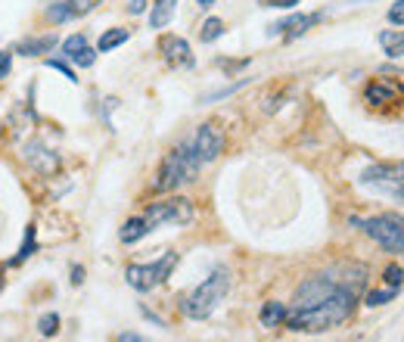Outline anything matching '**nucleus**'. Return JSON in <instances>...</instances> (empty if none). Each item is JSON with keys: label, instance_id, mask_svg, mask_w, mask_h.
Instances as JSON below:
<instances>
[{"label": "nucleus", "instance_id": "obj_1", "mask_svg": "<svg viewBox=\"0 0 404 342\" xmlns=\"http://www.w3.org/2000/svg\"><path fill=\"white\" fill-rule=\"evenodd\" d=\"M355 305H358V293H351L348 286H339L336 293L321 305L292 308L286 314V323H289V330H299V333H323L342 321H348L351 314H355Z\"/></svg>", "mask_w": 404, "mask_h": 342}, {"label": "nucleus", "instance_id": "obj_2", "mask_svg": "<svg viewBox=\"0 0 404 342\" xmlns=\"http://www.w3.org/2000/svg\"><path fill=\"white\" fill-rule=\"evenodd\" d=\"M200 168H202V162H200V156H196L193 137H190V140L177 143V147L165 156V162L159 165L156 181H152V190H159V193H171V190H177L180 184L196 181Z\"/></svg>", "mask_w": 404, "mask_h": 342}, {"label": "nucleus", "instance_id": "obj_3", "mask_svg": "<svg viewBox=\"0 0 404 342\" xmlns=\"http://www.w3.org/2000/svg\"><path fill=\"white\" fill-rule=\"evenodd\" d=\"M227 289H230V271L227 268H214L209 277L193 289V293H187L184 299H180V314L190 318V321H205L214 308L224 302Z\"/></svg>", "mask_w": 404, "mask_h": 342}, {"label": "nucleus", "instance_id": "obj_4", "mask_svg": "<svg viewBox=\"0 0 404 342\" xmlns=\"http://www.w3.org/2000/svg\"><path fill=\"white\" fill-rule=\"evenodd\" d=\"M351 227L364 230L367 237H373L385 252L404 255V218L401 215H376V218H348Z\"/></svg>", "mask_w": 404, "mask_h": 342}, {"label": "nucleus", "instance_id": "obj_5", "mask_svg": "<svg viewBox=\"0 0 404 342\" xmlns=\"http://www.w3.org/2000/svg\"><path fill=\"white\" fill-rule=\"evenodd\" d=\"M175 264H177V252H165L162 259L150 261V264H131V268L125 271V277L137 293H150V289H156L159 284H165L171 277Z\"/></svg>", "mask_w": 404, "mask_h": 342}, {"label": "nucleus", "instance_id": "obj_6", "mask_svg": "<svg viewBox=\"0 0 404 342\" xmlns=\"http://www.w3.org/2000/svg\"><path fill=\"white\" fill-rule=\"evenodd\" d=\"M143 215H146V221L152 224V230H156V227H165V224L184 227V224H190V221H193L196 209H193V202L187 200V196H168V200L152 202L150 209L143 212Z\"/></svg>", "mask_w": 404, "mask_h": 342}, {"label": "nucleus", "instance_id": "obj_7", "mask_svg": "<svg viewBox=\"0 0 404 342\" xmlns=\"http://www.w3.org/2000/svg\"><path fill=\"white\" fill-rule=\"evenodd\" d=\"M361 184L373 187L380 193H389L395 200H404V162H380L361 175Z\"/></svg>", "mask_w": 404, "mask_h": 342}, {"label": "nucleus", "instance_id": "obj_8", "mask_svg": "<svg viewBox=\"0 0 404 342\" xmlns=\"http://www.w3.org/2000/svg\"><path fill=\"white\" fill-rule=\"evenodd\" d=\"M224 143H227V137L224 131H221L214 122H205L200 125V131L193 134V147H196V156H200V162L205 165V162H214L224 152Z\"/></svg>", "mask_w": 404, "mask_h": 342}, {"label": "nucleus", "instance_id": "obj_9", "mask_svg": "<svg viewBox=\"0 0 404 342\" xmlns=\"http://www.w3.org/2000/svg\"><path fill=\"white\" fill-rule=\"evenodd\" d=\"M159 50H162V56H165V63L175 66V68H193L196 66L190 44H187L184 38H177V34H162Z\"/></svg>", "mask_w": 404, "mask_h": 342}, {"label": "nucleus", "instance_id": "obj_10", "mask_svg": "<svg viewBox=\"0 0 404 342\" xmlns=\"http://www.w3.org/2000/svg\"><path fill=\"white\" fill-rule=\"evenodd\" d=\"M321 19H323L321 13H296V16H289V19L274 22L268 34H283V41H296V38H302L308 28H314Z\"/></svg>", "mask_w": 404, "mask_h": 342}, {"label": "nucleus", "instance_id": "obj_11", "mask_svg": "<svg viewBox=\"0 0 404 342\" xmlns=\"http://www.w3.org/2000/svg\"><path fill=\"white\" fill-rule=\"evenodd\" d=\"M97 6H100V0H56V4L47 6V19L63 25V22H72L84 13L97 10Z\"/></svg>", "mask_w": 404, "mask_h": 342}, {"label": "nucleus", "instance_id": "obj_12", "mask_svg": "<svg viewBox=\"0 0 404 342\" xmlns=\"http://www.w3.org/2000/svg\"><path fill=\"white\" fill-rule=\"evenodd\" d=\"M97 53L100 50H93L84 34H68V38L63 41V56L68 59V63L81 66V68H90L93 63H97Z\"/></svg>", "mask_w": 404, "mask_h": 342}, {"label": "nucleus", "instance_id": "obj_13", "mask_svg": "<svg viewBox=\"0 0 404 342\" xmlns=\"http://www.w3.org/2000/svg\"><path fill=\"white\" fill-rule=\"evenodd\" d=\"M364 100L371 103V106H392V103H401L404 100V88L395 81H371L364 90Z\"/></svg>", "mask_w": 404, "mask_h": 342}, {"label": "nucleus", "instance_id": "obj_14", "mask_svg": "<svg viewBox=\"0 0 404 342\" xmlns=\"http://www.w3.org/2000/svg\"><path fill=\"white\" fill-rule=\"evenodd\" d=\"M152 230V224L146 221V215H134V218H128L122 230H118V239H122L125 246H134V243H140V239L146 237Z\"/></svg>", "mask_w": 404, "mask_h": 342}, {"label": "nucleus", "instance_id": "obj_15", "mask_svg": "<svg viewBox=\"0 0 404 342\" xmlns=\"http://www.w3.org/2000/svg\"><path fill=\"white\" fill-rule=\"evenodd\" d=\"M25 159H29L38 171H44V175H53V171L59 168V156H56V152H50V150H44V147H38V143H34V147H29Z\"/></svg>", "mask_w": 404, "mask_h": 342}, {"label": "nucleus", "instance_id": "obj_16", "mask_svg": "<svg viewBox=\"0 0 404 342\" xmlns=\"http://www.w3.org/2000/svg\"><path fill=\"white\" fill-rule=\"evenodd\" d=\"M59 44V38L56 34H44V38H29V41H22L19 47H16V53H22V56H41V53H50Z\"/></svg>", "mask_w": 404, "mask_h": 342}, {"label": "nucleus", "instance_id": "obj_17", "mask_svg": "<svg viewBox=\"0 0 404 342\" xmlns=\"http://www.w3.org/2000/svg\"><path fill=\"white\" fill-rule=\"evenodd\" d=\"M175 10H177V0H156L150 13V28H165L175 19Z\"/></svg>", "mask_w": 404, "mask_h": 342}, {"label": "nucleus", "instance_id": "obj_18", "mask_svg": "<svg viewBox=\"0 0 404 342\" xmlns=\"http://www.w3.org/2000/svg\"><path fill=\"white\" fill-rule=\"evenodd\" d=\"M380 47L385 50V56H389V59L404 56V31H398V28L383 31L380 34Z\"/></svg>", "mask_w": 404, "mask_h": 342}, {"label": "nucleus", "instance_id": "obj_19", "mask_svg": "<svg viewBox=\"0 0 404 342\" xmlns=\"http://www.w3.org/2000/svg\"><path fill=\"white\" fill-rule=\"evenodd\" d=\"M128 38H131V31H128V28H109V31H103V34H100L97 50H100V53H109V50L122 47Z\"/></svg>", "mask_w": 404, "mask_h": 342}, {"label": "nucleus", "instance_id": "obj_20", "mask_svg": "<svg viewBox=\"0 0 404 342\" xmlns=\"http://www.w3.org/2000/svg\"><path fill=\"white\" fill-rule=\"evenodd\" d=\"M286 314H289V308L283 302H268L261 308V323L264 327H280V323L286 321Z\"/></svg>", "mask_w": 404, "mask_h": 342}, {"label": "nucleus", "instance_id": "obj_21", "mask_svg": "<svg viewBox=\"0 0 404 342\" xmlns=\"http://www.w3.org/2000/svg\"><path fill=\"white\" fill-rule=\"evenodd\" d=\"M34 249H38V230H34V224L31 227H25V239H22V246H19V255L13 259V264H22V261H29L31 255H34Z\"/></svg>", "mask_w": 404, "mask_h": 342}, {"label": "nucleus", "instance_id": "obj_22", "mask_svg": "<svg viewBox=\"0 0 404 342\" xmlns=\"http://www.w3.org/2000/svg\"><path fill=\"white\" fill-rule=\"evenodd\" d=\"M398 296V289H392V286H385V289H371V293L364 296V305L367 308H380L385 302H392V299Z\"/></svg>", "mask_w": 404, "mask_h": 342}, {"label": "nucleus", "instance_id": "obj_23", "mask_svg": "<svg viewBox=\"0 0 404 342\" xmlns=\"http://www.w3.org/2000/svg\"><path fill=\"white\" fill-rule=\"evenodd\" d=\"M221 34H224V22H221V19H214V16H212V19H205V22H202L200 41H205V44H212V41H218Z\"/></svg>", "mask_w": 404, "mask_h": 342}, {"label": "nucleus", "instance_id": "obj_24", "mask_svg": "<svg viewBox=\"0 0 404 342\" xmlns=\"http://www.w3.org/2000/svg\"><path fill=\"white\" fill-rule=\"evenodd\" d=\"M383 280H385V286L401 289L404 286V268H401V264H389V268L383 271Z\"/></svg>", "mask_w": 404, "mask_h": 342}, {"label": "nucleus", "instance_id": "obj_25", "mask_svg": "<svg viewBox=\"0 0 404 342\" xmlns=\"http://www.w3.org/2000/svg\"><path fill=\"white\" fill-rule=\"evenodd\" d=\"M38 330H41V336H56V333H59V314L56 311L44 314V318L38 321Z\"/></svg>", "mask_w": 404, "mask_h": 342}, {"label": "nucleus", "instance_id": "obj_26", "mask_svg": "<svg viewBox=\"0 0 404 342\" xmlns=\"http://www.w3.org/2000/svg\"><path fill=\"white\" fill-rule=\"evenodd\" d=\"M47 66H50V68H56V72H63L72 84H78V75H75V68L66 63V56H50V59H47Z\"/></svg>", "mask_w": 404, "mask_h": 342}, {"label": "nucleus", "instance_id": "obj_27", "mask_svg": "<svg viewBox=\"0 0 404 342\" xmlns=\"http://www.w3.org/2000/svg\"><path fill=\"white\" fill-rule=\"evenodd\" d=\"M385 19H389V25H395V28H401L404 25V0H395L389 6V13H385Z\"/></svg>", "mask_w": 404, "mask_h": 342}, {"label": "nucleus", "instance_id": "obj_28", "mask_svg": "<svg viewBox=\"0 0 404 342\" xmlns=\"http://www.w3.org/2000/svg\"><path fill=\"white\" fill-rule=\"evenodd\" d=\"M10 72H13V53L10 50H0V81H4Z\"/></svg>", "mask_w": 404, "mask_h": 342}, {"label": "nucleus", "instance_id": "obj_29", "mask_svg": "<svg viewBox=\"0 0 404 342\" xmlns=\"http://www.w3.org/2000/svg\"><path fill=\"white\" fill-rule=\"evenodd\" d=\"M261 6H277V10H292L299 0H259Z\"/></svg>", "mask_w": 404, "mask_h": 342}, {"label": "nucleus", "instance_id": "obj_30", "mask_svg": "<svg viewBox=\"0 0 404 342\" xmlns=\"http://www.w3.org/2000/svg\"><path fill=\"white\" fill-rule=\"evenodd\" d=\"M118 342H146L140 333H134V330H128V333H118Z\"/></svg>", "mask_w": 404, "mask_h": 342}, {"label": "nucleus", "instance_id": "obj_31", "mask_svg": "<svg viewBox=\"0 0 404 342\" xmlns=\"http://www.w3.org/2000/svg\"><path fill=\"white\" fill-rule=\"evenodd\" d=\"M81 280H84V268H81V264H72V284L81 286Z\"/></svg>", "mask_w": 404, "mask_h": 342}, {"label": "nucleus", "instance_id": "obj_32", "mask_svg": "<svg viewBox=\"0 0 404 342\" xmlns=\"http://www.w3.org/2000/svg\"><path fill=\"white\" fill-rule=\"evenodd\" d=\"M146 10V0H131V4H128V13H143Z\"/></svg>", "mask_w": 404, "mask_h": 342}, {"label": "nucleus", "instance_id": "obj_33", "mask_svg": "<svg viewBox=\"0 0 404 342\" xmlns=\"http://www.w3.org/2000/svg\"><path fill=\"white\" fill-rule=\"evenodd\" d=\"M196 4H200L202 10H209V6H214V4H218V0H196Z\"/></svg>", "mask_w": 404, "mask_h": 342}]
</instances>
